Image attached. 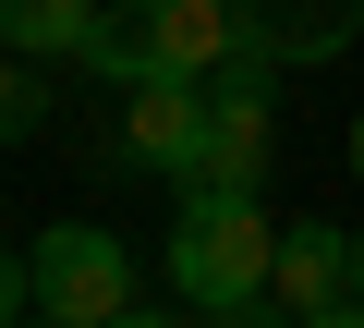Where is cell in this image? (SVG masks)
Instances as JSON below:
<instances>
[{"label":"cell","instance_id":"cell-9","mask_svg":"<svg viewBox=\"0 0 364 328\" xmlns=\"http://www.w3.org/2000/svg\"><path fill=\"white\" fill-rule=\"evenodd\" d=\"M37 122H49V73L37 61H0V146H25Z\"/></svg>","mask_w":364,"mask_h":328},{"label":"cell","instance_id":"cell-1","mask_svg":"<svg viewBox=\"0 0 364 328\" xmlns=\"http://www.w3.org/2000/svg\"><path fill=\"white\" fill-rule=\"evenodd\" d=\"M267 268H279V219L255 195H182V219H170V292H195V316L267 304Z\"/></svg>","mask_w":364,"mask_h":328},{"label":"cell","instance_id":"cell-13","mask_svg":"<svg viewBox=\"0 0 364 328\" xmlns=\"http://www.w3.org/2000/svg\"><path fill=\"white\" fill-rule=\"evenodd\" d=\"M352 304H364V231H352Z\"/></svg>","mask_w":364,"mask_h":328},{"label":"cell","instance_id":"cell-8","mask_svg":"<svg viewBox=\"0 0 364 328\" xmlns=\"http://www.w3.org/2000/svg\"><path fill=\"white\" fill-rule=\"evenodd\" d=\"M109 0H0V49L13 61H97Z\"/></svg>","mask_w":364,"mask_h":328},{"label":"cell","instance_id":"cell-10","mask_svg":"<svg viewBox=\"0 0 364 328\" xmlns=\"http://www.w3.org/2000/svg\"><path fill=\"white\" fill-rule=\"evenodd\" d=\"M25 304H37V255H0V328H25Z\"/></svg>","mask_w":364,"mask_h":328},{"label":"cell","instance_id":"cell-4","mask_svg":"<svg viewBox=\"0 0 364 328\" xmlns=\"http://www.w3.org/2000/svg\"><path fill=\"white\" fill-rule=\"evenodd\" d=\"M37 316H49V328H109V316H134V255H122L97 219L37 231Z\"/></svg>","mask_w":364,"mask_h":328},{"label":"cell","instance_id":"cell-12","mask_svg":"<svg viewBox=\"0 0 364 328\" xmlns=\"http://www.w3.org/2000/svg\"><path fill=\"white\" fill-rule=\"evenodd\" d=\"M291 328H364V304H328V316H291Z\"/></svg>","mask_w":364,"mask_h":328},{"label":"cell","instance_id":"cell-2","mask_svg":"<svg viewBox=\"0 0 364 328\" xmlns=\"http://www.w3.org/2000/svg\"><path fill=\"white\" fill-rule=\"evenodd\" d=\"M219 61H243L231 0H134L97 25V73L109 85H207Z\"/></svg>","mask_w":364,"mask_h":328},{"label":"cell","instance_id":"cell-3","mask_svg":"<svg viewBox=\"0 0 364 328\" xmlns=\"http://www.w3.org/2000/svg\"><path fill=\"white\" fill-rule=\"evenodd\" d=\"M267 158H279V73L267 61H219L207 73V146L170 195H267Z\"/></svg>","mask_w":364,"mask_h":328},{"label":"cell","instance_id":"cell-11","mask_svg":"<svg viewBox=\"0 0 364 328\" xmlns=\"http://www.w3.org/2000/svg\"><path fill=\"white\" fill-rule=\"evenodd\" d=\"M109 328H195V316H158V304H134V316H109Z\"/></svg>","mask_w":364,"mask_h":328},{"label":"cell","instance_id":"cell-15","mask_svg":"<svg viewBox=\"0 0 364 328\" xmlns=\"http://www.w3.org/2000/svg\"><path fill=\"white\" fill-rule=\"evenodd\" d=\"M109 13H134V0H109Z\"/></svg>","mask_w":364,"mask_h":328},{"label":"cell","instance_id":"cell-14","mask_svg":"<svg viewBox=\"0 0 364 328\" xmlns=\"http://www.w3.org/2000/svg\"><path fill=\"white\" fill-rule=\"evenodd\" d=\"M352 171H364V110H352Z\"/></svg>","mask_w":364,"mask_h":328},{"label":"cell","instance_id":"cell-6","mask_svg":"<svg viewBox=\"0 0 364 328\" xmlns=\"http://www.w3.org/2000/svg\"><path fill=\"white\" fill-rule=\"evenodd\" d=\"M195 146H207V85H122V158L134 171L182 183Z\"/></svg>","mask_w":364,"mask_h":328},{"label":"cell","instance_id":"cell-7","mask_svg":"<svg viewBox=\"0 0 364 328\" xmlns=\"http://www.w3.org/2000/svg\"><path fill=\"white\" fill-rule=\"evenodd\" d=\"M267 304H279V316L352 304V231H340V219H291V231H279V268H267Z\"/></svg>","mask_w":364,"mask_h":328},{"label":"cell","instance_id":"cell-5","mask_svg":"<svg viewBox=\"0 0 364 328\" xmlns=\"http://www.w3.org/2000/svg\"><path fill=\"white\" fill-rule=\"evenodd\" d=\"M231 25H243V61L267 73H316L364 37V0H231Z\"/></svg>","mask_w":364,"mask_h":328},{"label":"cell","instance_id":"cell-16","mask_svg":"<svg viewBox=\"0 0 364 328\" xmlns=\"http://www.w3.org/2000/svg\"><path fill=\"white\" fill-rule=\"evenodd\" d=\"M25 328H49V316H25Z\"/></svg>","mask_w":364,"mask_h":328}]
</instances>
